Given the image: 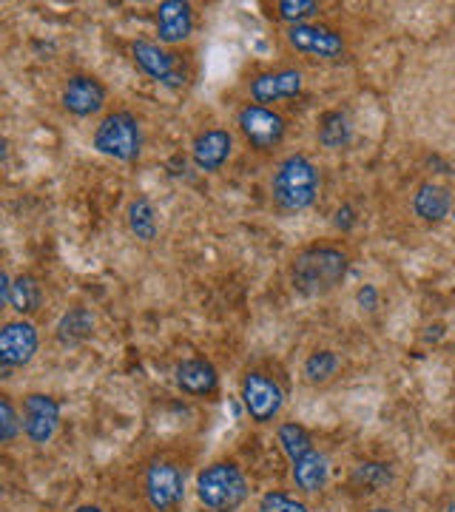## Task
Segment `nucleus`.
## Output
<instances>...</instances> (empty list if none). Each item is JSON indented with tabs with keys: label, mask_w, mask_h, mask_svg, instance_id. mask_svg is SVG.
Wrapping results in <instances>:
<instances>
[{
	"label": "nucleus",
	"mask_w": 455,
	"mask_h": 512,
	"mask_svg": "<svg viewBox=\"0 0 455 512\" xmlns=\"http://www.w3.org/2000/svg\"><path fill=\"white\" fill-rule=\"evenodd\" d=\"M97 330V316L89 305H72L60 313V319L55 322V342L63 350H74L80 345H86Z\"/></svg>",
	"instance_id": "obj_21"
},
{
	"label": "nucleus",
	"mask_w": 455,
	"mask_h": 512,
	"mask_svg": "<svg viewBox=\"0 0 455 512\" xmlns=\"http://www.w3.org/2000/svg\"><path fill=\"white\" fill-rule=\"evenodd\" d=\"M333 225H336V228H339L342 234H347V231H350V228L356 225V211H353V208H350V205L345 202V205H342V208L336 211V217H333Z\"/></svg>",
	"instance_id": "obj_28"
},
{
	"label": "nucleus",
	"mask_w": 455,
	"mask_h": 512,
	"mask_svg": "<svg viewBox=\"0 0 455 512\" xmlns=\"http://www.w3.org/2000/svg\"><path fill=\"white\" fill-rule=\"evenodd\" d=\"M362 512H396L390 504H370V507H364Z\"/></svg>",
	"instance_id": "obj_29"
},
{
	"label": "nucleus",
	"mask_w": 455,
	"mask_h": 512,
	"mask_svg": "<svg viewBox=\"0 0 455 512\" xmlns=\"http://www.w3.org/2000/svg\"><path fill=\"white\" fill-rule=\"evenodd\" d=\"M444 512H455V493L447 498V504H444Z\"/></svg>",
	"instance_id": "obj_31"
},
{
	"label": "nucleus",
	"mask_w": 455,
	"mask_h": 512,
	"mask_svg": "<svg viewBox=\"0 0 455 512\" xmlns=\"http://www.w3.org/2000/svg\"><path fill=\"white\" fill-rule=\"evenodd\" d=\"M60 109L74 120L103 117L109 106V86L94 72H69L60 86Z\"/></svg>",
	"instance_id": "obj_12"
},
{
	"label": "nucleus",
	"mask_w": 455,
	"mask_h": 512,
	"mask_svg": "<svg viewBox=\"0 0 455 512\" xmlns=\"http://www.w3.org/2000/svg\"><path fill=\"white\" fill-rule=\"evenodd\" d=\"M322 185L325 177L319 163L305 151H291L273 165L268 194L279 214H305L322 197Z\"/></svg>",
	"instance_id": "obj_3"
},
{
	"label": "nucleus",
	"mask_w": 455,
	"mask_h": 512,
	"mask_svg": "<svg viewBox=\"0 0 455 512\" xmlns=\"http://www.w3.org/2000/svg\"><path fill=\"white\" fill-rule=\"evenodd\" d=\"M18 436H23V416L12 402V396L3 393L0 396V441L9 447V444H15Z\"/></svg>",
	"instance_id": "obj_27"
},
{
	"label": "nucleus",
	"mask_w": 455,
	"mask_h": 512,
	"mask_svg": "<svg viewBox=\"0 0 455 512\" xmlns=\"http://www.w3.org/2000/svg\"><path fill=\"white\" fill-rule=\"evenodd\" d=\"M256 512H313L308 507V501L299 493L291 490H268L259 495L256 501Z\"/></svg>",
	"instance_id": "obj_26"
},
{
	"label": "nucleus",
	"mask_w": 455,
	"mask_h": 512,
	"mask_svg": "<svg viewBox=\"0 0 455 512\" xmlns=\"http://www.w3.org/2000/svg\"><path fill=\"white\" fill-rule=\"evenodd\" d=\"M453 220H455V211H453Z\"/></svg>",
	"instance_id": "obj_32"
},
{
	"label": "nucleus",
	"mask_w": 455,
	"mask_h": 512,
	"mask_svg": "<svg viewBox=\"0 0 455 512\" xmlns=\"http://www.w3.org/2000/svg\"><path fill=\"white\" fill-rule=\"evenodd\" d=\"M276 441H279L282 456L288 458L296 493L302 498L325 493L330 484V458L316 444V436L308 427L302 421H279L276 424Z\"/></svg>",
	"instance_id": "obj_2"
},
{
	"label": "nucleus",
	"mask_w": 455,
	"mask_h": 512,
	"mask_svg": "<svg viewBox=\"0 0 455 512\" xmlns=\"http://www.w3.org/2000/svg\"><path fill=\"white\" fill-rule=\"evenodd\" d=\"M396 481H399L396 461L384 456H367L350 464L345 487L353 498H376V495L393 490Z\"/></svg>",
	"instance_id": "obj_16"
},
{
	"label": "nucleus",
	"mask_w": 455,
	"mask_h": 512,
	"mask_svg": "<svg viewBox=\"0 0 455 512\" xmlns=\"http://www.w3.org/2000/svg\"><path fill=\"white\" fill-rule=\"evenodd\" d=\"M194 493L208 512H239L251 498V481L237 458H214L197 473Z\"/></svg>",
	"instance_id": "obj_8"
},
{
	"label": "nucleus",
	"mask_w": 455,
	"mask_h": 512,
	"mask_svg": "<svg viewBox=\"0 0 455 512\" xmlns=\"http://www.w3.org/2000/svg\"><path fill=\"white\" fill-rule=\"evenodd\" d=\"M40 350V330L35 319H9L0 328V365L3 373L32 365Z\"/></svg>",
	"instance_id": "obj_15"
},
{
	"label": "nucleus",
	"mask_w": 455,
	"mask_h": 512,
	"mask_svg": "<svg viewBox=\"0 0 455 512\" xmlns=\"http://www.w3.org/2000/svg\"><path fill=\"white\" fill-rule=\"evenodd\" d=\"M140 495L148 512H180L188 495V464L180 453L157 450L140 464Z\"/></svg>",
	"instance_id": "obj_4"
},
{
	"label": "nucleus",
	"mask_w": 455,
	"mask_h": 512,
	"mask_svg": "<svg viewBox=\"0 0 455 512\" xmlns=\"http://www.w3.org/2000/svg\"><path fill=\"white\" fill-rule=\"evenodd\" d=\"M126 225L128 234L137 239V242H157L160 239V214H157V205L148 200L146 194H137L131 197L126 205Z\"/></svg>",
	"instance_id": "obj_24"
},
{
	"label": "nucleus",
	"mask_w": 455,
	"mask_h": 512,
	"mask_svg": "<svg viewBox=\"0 0 455 512\" xmlns=\"http://www.w3.org/2000/svg\"><path fill=\"white\" fill-rule=\"evenodd\" d=\"M234 131L256 157H276L291 131V120L282 109L259 106L251 100H242L234 111Z\"/></svg>",
	"instance_id": "obj_9"
},
{
	"label": "nucleus",
	"mask_w": 455,
	"mask_h": 512,
	"mask_svg": "<svg viewBox=\"0 0 455 512\" xmlns=\"http://www.w3.org/2000/svg\"><path fill=\"white\" fill-rule=\"evenodd\" d=\"M239 399L256 427L279 424L282 410L288 404V379L282 376L279 367L268 362L248 365L239 373Z\"/></svg>",
	"instance_id": "obj_6"
},
{
	"label": "nucleus",
	"mask_w": 455,
	"mask_h": 512,
	"mask_svg": "<svg viewBox=\"0 0 455 512\" xmlns=\"http://www.w3.org/2000/svg\"><path fill=\"white\" fill-rule=\"evenodd\" d=\"M353 117L342 106L325 109L316 117V143L325 151H347L353 143Z\"/></svg>",
	"instance_id": "obj_22"
},
{
	"label": "nucleus",
	"mask_w": 455,
	"mask_h": 512,
	"mask_svg": "<svg viewBox=\"0 0 455 512\" xmlns=\"http://www.w3.org/2000/svg\"><path fill=\"white\" fill-rule=\"evenodd\" d=\"M282 43L285 49L296 57H308L316 63H342L350 55V40H347L345 29H339L336 23L319 18L308 20V23H296V26H285L282 32Z\"/></svg>",
	"instance_id": "obj_10"
},
{
	"label": "nucleus",
	"mask_w": 455,
	"mask_h": 512,
	"mask_svg": "<svg viewBox=\"0 0 455 512\" xmlns=\"http://www.w3.org/2000/svg\"><path fill=\"white\" fill-rule=\"evenodd\" d=\"M353 254L339 239H313L302 245L288 262L291 288L305 299H325L342 288L350 274Z\"/></svg>",
	"instance_id": "obj_1"
},
{
	"label": "nucleus",
	"mask_w": 455,
	"mask_h": 512,
	"mask_svg": "<svg viewBox=\"0 0 455 512\" xmlns=\"http://www.w3.org/2000/svg\"><path fill=\"white\" fill-rule=\"evenodd\" d=\"M410 211L421 225L436 228L444 220H450L455 211V194L450 185L438 183V180H421L410 197Z\"/></svg>",
	"instance_id": "obj_20"
},
{
	"label": "nucleus",
	"mask_w": 455,
	"mask_h": 512,
	"mask_svg": "<svg viewBox=\"0 0 455 512\" xmlns=\"http://www.w3.org/2000/svg\"><path fill=\"white\" fill-rule=\"evenodd\" d=\"M237 151V131L228 126H202L188 146L191 165L202 174H219Z\"/></svg>",
	"instance_id": "obj_14"
},
{
	"label": "nucleus",
	"mask_w": 455,
	"mask_h": 512,
	"mask_svg": "<svg viewBox=\"0 0 455 512\" xmlns=\"http://www.w3.org/2000/svg\"><path fill=\"white\" fill-rule=\"evenodd\" d=\"M20 416H23V436L35 447L52 444L63 421V407L52 393L32 390L20 399Z\"/></svg>",
	"instance_id": "obj_13"
},
{
	"label": "nucleus",
	"mask_w": 455,
	"mask_h": 512,
	"mask_svg": "<svg viewBox=\"0 0 455 512\" xmlns=\"http://www.w3.org/2000/svg\"><path fill=\"white\" fill-rule=\"evenodd\" d=\"M219 382L217 365L208 356H185L174 365V384L188 399H217Z\"/></svg>",
	"instance_id": "obj_19"
},
{
	"label": "nucleus",
	"mask_w": 455,
	"mask_h": 512,
	"mask_svg": "<svg viewBox=\"0 0 455 512\" xmlns=\"http://www.w3.org/2000/svg\"><path fill=\"white\" fill-rule=\"evenodd\" d=\"M0 299L9 311L15 313L18 319H35L43 302H46V291H43V279L29 271L12 276L9 271H3L0 279Z\"/></svg>",
	"instance_id": "obj_18"
},
{
	"label": "nucleus",
	"mask_w": 455,
	"mask_h": 512,
	"mask_svg": "<svg viewBox=\"0 0 455 512\" xmlns=\"http://www.w3.org/2000/svg\"><path fill=\"white\" fill-rule=\"evenodd\" d=\"M265 9H268V18L279 23L282 29L322 18L319 0H273V3H265Z\"/></svg>",
	"instance_id": "obj_25"
},
{
	"label": "nucleus",
	"mask_w": 455,
	"mask_h": 512,
	"mask_svg": "<svg viewBox=\"0 0 455 512\" xmlns=\"http://www.w3.org/2000/svg\"><path fill=\"white\" fill-rule=\"evenodd\" d=\"M91 146L97 154L109 157L114 163L134 165L143 160L146 151V126L137 111L117 106L109 109L91 131Z\"/></svg>",
	"instance_id": "obj_7"
},
{
	"label": "nucleus",
	"mask_w": 455,
	"mask_h": 512,
	"mask_svg": "<svg viewBox=\"0 0 455 512\" xmlns=\"http://www.w3.org/2000/svg\"><path fill=\"white\" fill-rule=\"evenodd\" d=\"M342 353L336 348H313L302 362V382L308 387H328L342 376Z\"/></svg>",
	"instance_id": "obj_23"
},
{
	"label": "nucleus",
	"mask_w": 455,
	"mask_h": 512,
	"mask_svg": "<svg viewBox=\"0 0 455 512\" xmlns=\"http://www.w3.org/2000/svg\"><path fill=\"white\" fill-rule=\"evenodd\" d=\"M154 32L163 46L185 49L197 32V12L188 0H163L154 9Z\"/></svg>",
	"instance_id": "obj_17"
},
{
	"label": "nucleus",
	"mask_w": 455,
	"mask_h": 512,
	"mask_svg": "<svg viewBox=\"0 0 455 512\" xmlns=\"http://www.w3.org/2000/svg\"><path fill=\"white\" fill-rule=\"evenodd\" d=\"M72 512H106L100 504H80V507H74Z\"/></svg>",
	"instance_id": "obj_30"
},
{
	"label": "nucleus",
	"mask_w": 455,
	"mask_h": 512,
	"mask_svg": "<svg viewBox=\"0 0 455 512\" xmlns=\"http://www.w3.org/2000/svg\"><path fill=\"white\" fill-rule=\"evenodd\" d=\"M308 74L302 66H268L245 80V100L259 106L279 109L282 103H293L305 92Z\"/></svg>",
	"instance_id": "obj_11"
},
{
	"label": "nucleus",
	"mask_w": 455,
	"mask_h": 512,
	"mask_svg": "<svg viewBox=\"0 0 455 512\" xmlns=\"http://www.w3.org/2000/svg\"><path fill=\"white\" fill-rule=\"evenodd\" d=\"M128 52L137 72H143L168 92H188L197 80V60L191 49H171L140 37L128 43Z\"/></svg>",
	"instance_id": "obj_5"
}]
</instances>
